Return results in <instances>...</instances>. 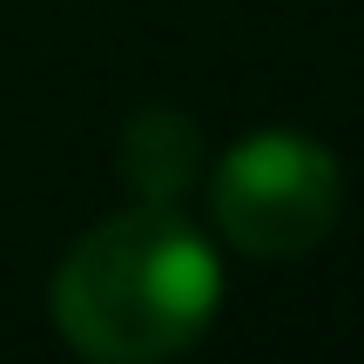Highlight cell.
<instances>
[{"mask_svg": "<svg viewBox=\"0 0 364 364\" xmlns=\"http://www.w3.org/2000/svg\"><path fill=\"white\" fill-rule=\"evenodd\" d=\"M122 182L135 189V203H169L203 182V129L182 108H142L122 129Z\"/></svg>", "mask_w": 364, "mask_h": 364, "instance_id": "3957f363", "label": "cell"}, {"mask_svg": "<svg viewBox=\"0 0 364 364\" xmlns=\"http://www.w3.org/2000/svg\"><path fill=\"white\" fill-rule=\"evenodd\" d=\"M344 169L304 129H250L209 169V216L216 236L243 257L297 263L338 230Z\"/></svg>", "mask_w": 364, "mask_h": 364, "instance_id": "7a4b0ae2", "label": "cell"}, {"mask_svg": "<svg viewBox=\"0 0 364 364\" xmlns=\"http://www.w3.org/2000/svg\"><path fill=\"white\" fill-rule=\"evenodd\" d=\"M223 304L216 243L169 203L95 223L48 290L54 331L95 364H162L189 351Z\"/></svg>", "mask_w": 364, "mask_h": 364, "instance_id": "6da1fadb", "label": "cell"}]
</instances>
